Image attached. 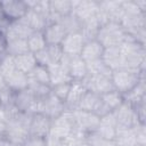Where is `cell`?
<instances>
[{
    "label": "cell",
    "instance_id": "cell-1",
    "mask_svg": "<svg viewBox=\"0 0 146 146\" xmlns=\"http://www.w3.org/2000/svg\"><path fill=\"white\" fill-rule=\"evenodd\" d=\"M120 51L123 68H129L133 71H145V46L133 41L127 34L125 41L120 46Z\"/></svg>",
    "mask_w": 146,
    "mask_h": 146
},
{
    "label": "cell",
    "instance_id": "cell-2",
    "mask_svg": "<svg viewBox=\"0 0 146 146\" xmlns=\"http://www.w3.org/2000/svg\"><path fill=\"white\" fill-rule=\"evenodd\" d=\"M145 79V71H133L129 68H117L112 72L111 80L114 90L122 95L131 91L141 80Z\"/></svg>",
    "mask_w": 146,
    "mask_h": 146
},
{
    "label": "cell",
    "instance_id": "cell-3",
    "mask_svg": "<svg viewBox=\"0 0 146 146\" xmlns=\"http://www.w3.org/2000/svg\"><path fill=\"white\" fill-rule=\"evenodd\" d=\"M31 117H32V114L17 112L13 117L8 120L7 131L3 137L8 138L11 141L23 145L24 141L30 137L29 127H30Z\"/></svg>",
    "mask_w": 146,
    "mask_h": 146
},
{
    "label": "cell",
    "instance_id": "cell-4",
    "mask_svg": "<svg viewBox=\"0 0 146 146\" xmlns=\"http://www.w3.org/2000/svg\"><path fill=\"white\" fill-rule=\"evenodd\" d=\"M127 39V32L121 26L120 23L108 22L105 25L100 26L96 40L104 47H120Z\"/></svg>",
    "mask_w": 146,
    "mask_h": 146
},
{
    "label": "cell",
    "instance_id": "cell-5",
    "mask_svg": "<svg viewBox=\"0 0 146 146\" xmlns=\"http://www.w3.org/2000/svg\"><path fill=\"white\" fill-rule=\"evenodd\" d=\"M74 129V119L72 111L66 110L60 116L51 120L48 137L56 139H65Z\"/></svg>",
    "mask_w": 146,
    "mask_h": 146
},
{
    "label": "cell",
    "instance_id": "cell-6",
    "mask_svg": "<svg viewBox=\"0 0 146 146\" xmlns=\"http://www.w3.org/2000/svg\"><path fill=\"white\" fill-rule=\"evenodd\" d=\"M59 64L67 70L72 81H82L88 75L87 63L80 56H70L63 54Z\"/></svg>",
    "mask_w": 146,
    "mask_h": 146
},
{
    "label": "cell",
    "instance_id": "cell-7",
    "mask_svg": "<svg viewBox=\"0 0 146 146\" xmlns=\"http://www.w3.org/2000/svg\"><path fill=\"white\" fill-rule=\"evenodd\" d=\"M66 111L65 103L60 99H58L52 92H50L47 97L39 100V107L38 113H41L46 116H48L50 120H54L58 116H60Z\"/></svg>",
    "mask_w": 146,
    "mask_h": 146
},
{
    "label": "cell",
    "instance_id": "cell-8",
    "mask_svg": "<svg viewBox=\"0 0 146 146\" xmlns=\"http://www.w3.org/2000/svg\"><path fill=\"white\" fill-rule=\"evenodd\" d=\"M39 100L40 99H38L33 95V92L29 88H26L24 90L15 92L14 106L18 112L34 114V113H38Z\"/></svg>",
    "mask_w": 146,
    "mask_h": 146
},
{
    "label": "cell",
    "instance_id": "cell-9",
    "mask_svg": "<svg viewBox=\"0 0 146 146\" xmlns=\"http://www.w3.org/2000/svg\"><path fill=\"white\" fill-rule=\"evenodd\" d=\"M27 11H29V7L26 5V1L23 0L0 1V14L9 22L22 19Z\"/></svg>",
    "mask_w": 146,
    "mask_h": 146
},
{
    "label": "cell",
    "instance_id": "cell-10",
    "mask_svg": "<svg viewBox=\"0 0 146 146\" xmlns=\"http://www.w3.org/2000/svg\"><path fill=\"white\" fill-rule=\"evenodd\" d=\"M115 123H116V129H131L136 124L140 123L137 119V115L135 113L133 107L123 102L121 106H119L115 111H113Z\"/></svg>",
    "mask_w": 146,
    "mask_h": 146
},
{
    "label": "cell",
    "instance_id": "cell-11",
    "mask_svg": "<svg viewBox=\"0 0 146 146\" xmlns=\"http://www.w3.org/2000/svg\"><path fill=\"white\" fill-rule=\"evenodd\" d=\"M72 113L74 119V127L76 129L81 130L84 133H89L97 130L100 122V117L97 116L95 113L81 110H74L72 111Z\"/></svg>",
    "mask_w": 146,
    "mask_h": 146
},
{
    "label": "cell",
    "instance_id": "cell-12",
    "mask_svg": "<svg viewBox=\"0 0 146 146\" xmlns=\"http://www.w3.org/2000/svg\"><path fill=\"white\" fill-rule=\"evenodd\" d=\"M82 82H83V84H84V87L88 91H91V92H94L98 96L114 90L111 76L88 74L82 80Z\"/></svg>",
    "mask_w": 146,
    "mask_h": 146
},
{
    "label": "cell",
    "instance_id": "cell-13",
    "mask_svg": "<svg viewBox=\"0 0 146 146\" xmlns=\"http://www.w3.org/2000/svg\"><path fill=\"white\" fill-rule=\"evenodd\" d=\"M73 1V10L72 14L81 22H86L92 17H95L99 10L98 1L96 0H72Z\"/></svg>",
    "mask_w": 146,
    "mask_h": 146
},
{
    "label": "cell",
    "instance_id": "cell-14",
    "mask_svg": "<svg viewBox=\"0 0 146 146\" xmlns=\"http://www.w3.org/2000/svg\"><path fill=\"white\" fill-rule=\"evenodd\" d=\"M51 125V120L41 114V113H34L32 114L30 127H29V136L30 137H36V138H47L49 135Z\"/></svg>",
    "mask_w": 146,
    "mask_h": 146
},
{
    "label": "cell",
    "instance_id": "cell-15",
    "mask_svg": "<svg viewBox=\"0 0 146 146\" xmlns=\"http://www.w3.org/2000/svg\"><path fill=\"white\" fill-rule=\"evenodd\" d=\"M34 56H35V60H36L38 65L48 67L50 65L59 63V60L63 56V51H62L60 46L47 44L42 50L35 52Z\"/></svg>",
    "mask_w": 146,
    "mask_h": 146
},
{
    "label": "cell",
    "instance_id": "cell-16",
    "mask_svg": "<svg viewBox=\"0 0 146 146\" xmlns=\"http://www.w3.org/2000/svg\"><path fill=\"white\" fill-rule=\"evenodd\" d=\"M84 43H86V40H84L83 35L81 34V32H76V33L66 34L59 46H60L64 55L80 56Z\"/></svg>",
    "mask_w": 146,
    "mask_h": 146
},
{
    "label": "cell",
    "instance_id": "cell-17",
    "mask_svg": "<svg viewBox=\"0 0 146 146\" xmlns=\"http://www.w3.org/2000/svg\"><path fill=\"white\" fill-rule=\"evenodd\" d=\"M73 1L72 0H51L49 1V23L57 22L60 17L72 14Z\"/></svg>",
    "mask_w": 146,
    "mask_h": 146
},
{
    "label": "cell",
    "instance_id": "cell-18",
    "mask_svg": "<svg viewBox=\"0 0 146 146\" xmlns=\"http://www.w3.org/2000/svg\"><path fill=\"white\" fill-rule=\"evenodd\" d=\"M88 90L86 89L84 84L82 81H71V87L70 91L67 95V98L65 100V106L66 110L68 111H74L76 110L81 98Z\"/></svg>",
    "mask_w": 146,
    "mask_h": 146
},
{
    "label": "cell",
    "instance_id": "cell-19",
    "mask_svg": "<svg viewBox=\"0 0 146 146\" xmlns=\"http://www.w3.org/2000/svg\"><path fill=\"white\" fill-rule=\"evenodd\" d=\"M104 47L95 39V40H89L86 41L80 57L86 62V63H91L98 59H102L103 57V52H104Z\"/></svg>",
    "mask_w": 146,
    "mask_h": 146
},
{
    "label": "cell",
    "instance_id": "cell-20",
    "mask_svg": "<svg viewBox=\"0 0 146 146\" xmlns=\"http://www.w3.org/2000/svg\"><path fill=\"white\" fill-rule=\"evenodd\" d=\"M116 130L117 129H116L114 114H113V112H111V113L100 117V122H99V125H98L96 131L105 140H114L115 135H116Z\"/></svg>",
    "mask_w": 146,
    "mask_h": 146
},
{
    "label": "cell",
    "instance_id": "cell-21",
    "mask_svg": "<svg viewBox=\"0 0 146 146\" xmlns=\"http://www.w3.org/2000/svg\"><path fill=\"white\" fill-rule=\"evenodd\" d=\"M34 31L24 22V19L10 22L9 27L6 32V38L7 40H13V39H27Z\"/></svg>",
    "mask_w": 146,
    "mask_h": 146
},
{
    "label": "cell",
    "instance_id": "cell-22",
    "mask_svg": "<svg viewBox=\"0 0 146 146\" xmlns=\"http://www.w3.org/2000/svg\"><path fill=\"white\" fill-rule=\"evenodd\" d=\"M3 81H5V84L9 89H11L14 92L24 90L29 87V75L18 70H15L9 75L3 78Z\"/></svg>",
    "mask_w": 146,
    "mask_h": 146
},
{
    "label": "cell",
    "instance_id": "cell-23",
    "mask_svg": "<svg viewBox=\"0 0 146 146\" xmlns=\"http://www.w3.org/2000/svg\"><path fill=\"white\" fill-rule=\"evenodd\" d=\"M42 32H43L47 44H57V46H59L62 43V41L64 40L65 35H66L64 29L57 22L49 23Z\"/></svg>",
    "mask_w": 146,
    "mask_h": 146
},
{
    "label": "cell",
    "instance_id": "cell-24",
    "mask_svg": "<svg viewBox=\"0 0 146 146\" xmlns=\"http://www.w3.org/2000/svg\"><path fill=\"white\" fill-rule=\"evenodd\" d=\"M102 60L106 64V66L113 72L117 68L122 67V58H121V51L120 47H111L105 48L103 52Z\"/></svg>",
    "mask_w": 146,
    "mask_h": 146
},
{
    "label": "cell",
    "instance_id": "cell-25",
    "mask_svg": "<svg viewBox=\"0 0 146 146\" xmlns=\"http://www.w3.org/2000/svg\"><path fill=\"white\" fill-rule=\"evenodd\" d=\"M23 19L32 29V31H43L44 27L49 24L48 16L31 9H29V11L23 17Z\"/></svg>",
    "mask_w": 146,
    "mask_h": 146
},
{
    "label": "cell",
    "instance_id": "cell-26",
    "mask_svg": "<svg viewBox=\"0 0 146 146\" xmlns=\"http://www.w3.org/2000/svg\"><path fill=\"white\" fill-rule=\"evenodd\" d=\"M48 72H49V78H50V86H56L65 82H71V78L68 75L67 70L60 65L59 63L54 64L48 66Z\"/></svg>",
    "mask_w": 146,
    "mask_h": 146
},
{
    "label": "cell",
    "instance_id": "cell-27",
    "mask_svg": "<svg viewBox=\"0 0 146 146\" xmlns=\"http://www.w3.org/2000/svg\"><path fill=\"white\" fill-rule=\"evenodd\" d=\"M14 62H15L16 70H18L25 74H30L34 70V67L38 65L33 52H26V54L16 56V57H14Z\"/></svg>",
    "mask_w": 146,
    "mask_h": 146
},
{
    "label": "cell",
    "instance_id": "cell-28",
    "mask_svg": "<svg viewBox=\"0 0 146 146\" xmlns=\"http://www.w3.org/2000/svg\"><path fill=\"white\" fill-rule=\"evenodd\" d=\"M145 92H146V88H145V79H144L131 91H129L128 94L123 95V99H124L125 103H128L131 106H133V105L145 100V98H146Z\"/></svg>",
    "mask_w": 146,
    "mask_h": 146
},
{
    "label": "cell",
    "instance_id": "cell-29",
    "mask_svg": "<svg viewBox=\"0 0 146 146\" xmlns=\"http://www.w3.org/2000/svg\"><path fill=\"white\" fill-rule=\"evenodd\" d=\"M30 52L27 41L25 39H13V40H7V49H6V55L16 57L23 54Z\"/></svg>",
    "mask_w": 146,
    "mask_h": 146
},
{
    "label": "cell",
    "instance_id": "cell-30",
    "mask_svg": "<svg viewBox=\"0 0 146 146\" xmlns=\"http://www.w3.org/2000/svg\"><path fill=\"white\" fill-rule=\"evenodd\" d=\"M114 141H115L116 146H135V145H137L133 129L131 128V129L116 130Z\"/></svg>",
    "mask_w": 146,
    "mask_h": 146
},
{
    "label": "cell",
    "instance_id": "cell-31",
    "mask_svg": "<svg viewBox=\"0 0 146 146\" xmlns=\"http://www.w3.org/2000/svg\"><path fill=\"white\" fill-rule=\"evenodd\" d=\"M57 23H59V25L64 29L66 34L81 32V22L73 14H70V15L60 17L57 21Z\"/></svg>",
    "mask_w": 146,
    "mask_h": 146
},
{
    "label": "cell",
    "instance_id": "cell-32",
    "mask_svg": "<svg viewBox=\"0 0 146 146\" xmlns=\"http://www.w3.org/2000/svg\"><path fill=\"white\" fill-rule=\"evenodd\" d=\"M100 98H102V100L104 102V104L107 106V108L111 112L115 111L124 102L123 95L120 94L116 90H112V91H108V92H106L104 95H100Z\"/></svg>",
    "mask_w": 146,
    "mask_h": 146
},
{
    "label": "cell",
    "instance_id": "cell-33",
    "mask_svg": "<svg viewBox=\"0 0 146 146\" xmlns=\"http://www.w3.org/2000/svg\"><path fill=\"white\" fill-rule=\"evenodd\" d=\"M26 41H27L30 52H33V54L42 50L47 46V42H46V39H44V35H43L42 31H34L26 39Z\"/></svg>",
    "mask_w": 146,
    "mask_h": 146
},
{
    "label": "cell",
    "instance_id": "cell-34",
    "mask_svg": "<svg viewBox=\"0 0 146 146\" xmlns=\"http://www.w3.org/2000/svg\"><path fill=\"white\" fill-rule=\"evenodd\" d=\"M27 75H29V80H31V81H35V82H39V83H43V84H49L50 86L49 72H48V67H46V66L36 65L34 67V70Z\"/></svg>",
    "mask_w": 146,
    "mask_h": 146
},
{
    "label": "cell",
    "instance_id": "cell-35",
    "mask_svg": "<svg viewBox=\"0 0 146 146\" xmlns=\"http://www.w3.org/2000/svg\"><path fill=\"white\" fill-rule=\"evenodd\" d=\"M99 96L91 92V91H87L83 97L81 98L76 110H81V111H87V112H92L96 104H97V100H98Z\"/></svg>",
    "mask_w": 146,
    "mask_h": 146
},
{
    "label": "cell",
    "instance_id": "cell-36",
    "mask_svg": "<svg viewBox=\"0 0 146 146\" xmlns=\"http://www.w3.org/2000/svg\"><path fill=\"white\" fill-rule=\"evenodd\" d=\"M87 67H88V74L105 75V76H111L112 74V71L106 66V64L102 59L87 63Z\"/></svg>",
    "mask_w": 146,
    "mask_h": 146
},
{
    "label": "cell",
    "instance_id": "cell-37",
    "mask_svg": "<svg viewBox=\"0 0 146 146\" xmlns=\"http://www.w3.org/2000/svg\"><path fill=\"white\" fill-rule=\"evenodd\" d=\"M27 88L33 92V95L38 99H42L51 92V87L49 84H43V83H39L35 81H31V80H29Z\"/></svg>",
    "mask_w": 146,
    "mask_h": 146
},
{
    "label": "cell",
    "instance_id": "cell-38",
    "mask_svg": "<svg viewBox=\"0 0 146 146\" xmlns=\"http://www.w3.org/2000/svg\"><path fill=\"white\" fill-rule=\"evenodd\" d=\"M15 92L9 89L7 86L0 88V106L3 108H13L14 106Z\"/></svg>",
    "mask_w": 146,
    "mask_h": 146
},
{
    "label": "cell",
    "instance_id": "cell-39",
    "mask_svg": "<svg viewBox=\"0 0 146 146\" xmlns=\"http://www.w3.org/2000/svg\"><path fill=\"white\" fill-rule=\"evenodd\" d=\"M15 70L16 66H15L14 57L8 55H3L2 57H0V75L2 78H6Z\"/></svg>",
    "mask_w": 146,
    "mask_h": 146
},
{
    "label": "cell",
    "instance_id": "cell-40",
    "mask_svg": "<svg viewBox=\"0 0 146 146\" xmlns=\"http://www.w3.org/2000/svg\"><path fill=\"white\" fill-rule=\"evenodd\" d=\"M70 87H71V82H65V83H60V84H56L51 87V92L60 100H63L65 103L68 91H70Z\"/></svg>",
    "mask_w": 146,
    "mask_h": 146
},
{
    "label": "cell",
    "instance_id": "cell-41",
    "mask_svg": "<svg viewBox=\"0 0 146 146\" xmlns=\"http://www.w3.org/2000/svg\"><path fill=\"white\" fill-rule=\"evenodd\" d=\"M137 145H146V125L145 123H138L133 128Z\"/></svg>",
    "mask_w": 146,
    "mask_h": 146
},
{
    "label": "cell",
    "instance_id": "cell-42",
    "mask_svg": "<svg viewBox=\"0 0 146 146\" xmlns=\"http://www.w3.org/2000/svg\"><path fill=\"white\" fill-rule=\"evenodd\" d=\"M86 141L90 146H103L105 139L102 138V136L97 131H92V132L86 133Z\"/></svg>",
    "mask_w": 146,
    "mask_h": 146
},
{
    "label": "cell",
    "instance_id": "cell-43",
    "mask_svg": "<svg viewBox=\"0 0 146 146\" xmlns=\"http://www.w3.org/2000/svg\"><path fill=\"white\" fill-rule=\"evenodd\" d=\"M23 146H47V138H36V137H29Z\"/></svg>",
    "mask_w": 146,
    "mask_h": 146
},
{
    "label": "cell",
    "instance_id": "cell-44",
    "mask_svg": "<svg viewBox=\"0 0 146 146\" xmlns=\"http://www.w3.org/2000/svg\"><path fill=\"white\" fill-rule=\"evenodd\" d=\"M47 146H67L64 139H56L47 137Z\"/></svg>",
    "mask_w": 146,
    "mask_h": 146
},
{
    "label": "cell",
    "instance_id": "cell-45",
    "mask_svg": "<svg viewBox=\"0 0 146 146\" xmlns=\"http://www.w3.org/2000/svg\"><path fill=\"white\" fill-rule=\"evenodd\" d=\"M6 49H7V38L3 33L0 32V57L6 55Z\"/></svg>",
    "mask_w": 146,
    "mask_h": 146
},
{
    "label": "cell",
    "instance_id": "cell-46",
    "mask_svg": "<svg viewBox=\"0 0 146 146\" xmlns=\"http://www.w3.org/2000/svg\"><path fill=\"white\" fill-rule=\"evenodd\" d=\"M0 146H23V145L15 143V141H11L6 137H0Z\"/></svg>",
    "mask_w": 146,
    "mask_h": 146
},
{
    "label": "cell",
    "instance_id": "cell-47",
    "mask_svg": "<svg viewBox=\"0 0 146 146\" xmlns=\"http://www.w3.org/2000/svg\"><path fill=\"white\" fill-rule=\"evenodd\" d=\"M7 122L8 121L0 119V137H3L6 135V131H7Z\"/></svg>",
    "mask_w": 146,
    "mask_h": 146
},
{
    "label": "cell",
    "instance_id": "cell-48",
    "mask_svg": "<svg viewBox=\"0 0 146 146\" xmlns=\"http://www.w3.org/2000/svg\"><path fill=\"white\" fill-rule=\"evenodd\" d=\"M103 146H116V144L114 140H105Z\"/></svg>",
    "mask_w": 146,
    "mask_h": 146
},
{
    "label": "cell",
    "instance_id": "cell-49",
    "mask_svg": "<svg viewBox=\"0 0 146 146\" xmlns=\"http://www.w3.org/2000/svg\"><path fill=\"white\" fill-rule=\"evenodd\" d=\"M78 146H90V145H89V144H88V143H87V141L84 140V141H82L81 144H79Z\"/></svg>",
    "mask_w": 146,
    "mask_h": 146
},
{
    "label": "cell",
    "instance_id": "cell-50",
    "mask_svg": "<svg viewBox=\"0 0 146 146\" xmlns=\"http://www.w3.org/2000/svg\"><path fill=\"white\" fill-rule=\"evenodd\" d=\"M135 146H146V145H135Z\"/></svg>",
    "mask_w": 146,
    "mask_h": 146
}]
</instances>
